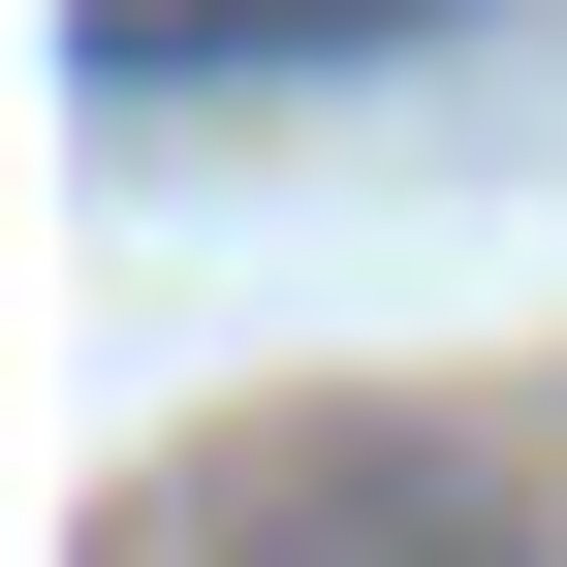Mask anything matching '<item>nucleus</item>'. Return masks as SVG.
Listing matches in <instances>:
<instances>
[{"mask_svg":"<svg viewBox=\"0 0 567 567\" xmlns=\"http://www.w3.org/2000/svg\"><path fill=\"white\" fill-rule=\"evenodd\" d=\"M189 567H536V473L505 442H252Z\"/></svg>","mask_w":567,"mask_h":567,"instance_id":"obj_1","label":"nucleus"},{"mask_svg":"<svg viewBox=\"0 0 567 567\" xmlns=\"http://www.w3.org/2000/svg\"><path fill=\"white\" fill-rule=\"evenodd\" d=\"M410 32H473V0H95V95H284V63H410Z\"/></svg>","mask_w":567,"mask_h":567,"instance_id":"obj_2","label":"nucleus"}]
</instances>
